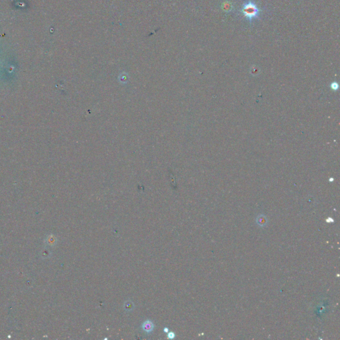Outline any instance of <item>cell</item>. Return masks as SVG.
Segmentation results:
<instances>
[{
  "label": "cell",
  "mask_w": 340,
  "mask_h": 340,
  "mask_svg": "<svg viewBox=\"0 0 340 340\" xmlns=\"http://www.w3.org/2000/svg\"><path fill=\"white\" fill-rule=\"evenodd\" d=\"M124 307L126 310L129 311V310H131L133 307H134V304H133V303L130 301L126 302L124 304Z\"/></svg>",
  "instance_id": "cell-5"
},
{
  "label": "cell",
  "mask_w": 340,
  "mask_h": 340,
  "mask_svg": "<svg viewBox=\"0 0 340 340\" xmlns=\"http://www.w3.org/2000/svg\"><path fill=\"white\" fill-rule=\"evenodd\" d=\"M223 9L224 10V11H230L232 9L231 4L229 2H225L223 3Z\"/></svg>",
  "instance_id": "cell-4"
},
{
  "label": "cell",
  "mask_w": 340,
  "mask_h": 340,
  "mask_svg": "<svg viewBox=\"0 0 340 340\" xmlns=\"http://www.w3.org/2000/svg\"><path fill=\"white\" fill-rule=\"evenodd\" d=\"M256 222H257V223H258V224L260 225V226L263 227V226H265V225L266 224V223H267V220H266V218L264 217V215H259V217H257Z\"/></svg>",
  "instance_id": "cell-3"
},
{
  "label": "cell",
  "mask_w": 340,
  "mask_h": 340,
  "mask_svg": "<svg viewBox=\"0 0 340 340\" xmlns=\"http://www.w3.org/2000/svg\"><path fill=\"white\" fill-rule=\"evenodd\" d=\"M241 12L242 15L246 18V20L250 22L254 19L259 18L260 14V11L259 7L252 0H249L245 4H243Z\"/></svg>",
  "instance_id": "cell-1"
},
{
  "label": "cell",
  "mask_w": 340,
  "mask_h": 340,
  "mask_svg": "<svg viewBox=\"0 0 340 340\" xmlns=\"http://www.w3.org/2000/svg\"><path fill=\"white\" fill-rule=\"evenodd\" d=\"M142 329H143V330L146 333H150L152 332V331L154 330V325L153 324V322L150 320H146V321H144V322L143 323V324H142Z\"/></svg>",
  "instance_id": "cell-2"
},
{
  "label": "cell",
  "mask_w": 340,
  "mask_h": 340,
  "mask_svg": "<svg viewBox=\"0 0 340 340\" xmlns=\"http://www.w3.org/2000/svg\"><path fill=\"white\" fill-rule=\"evenodd\" d=\"M168 337L169 339H173L174 338H175V333H174L173 332H169L168 334Z\"/></svg>",
  "instance_id": "cell-6"
},
{
  "label": "cell",
  "mask_w": 340,
  "mask_h": 340,
  "mask_svg": "<svg viewBox=\"0 0 340 340\" xmlns=\"http://www.w3.org/2000/svg\"><path fill=\"white\" fill-rule=\"evenodd\" d=\"M163 331H164V332L168 333V331H169V329H168V328H165L164 329H163Z\"/></svg>",
  "instance_id": "cell-7"
}]
</instances>
